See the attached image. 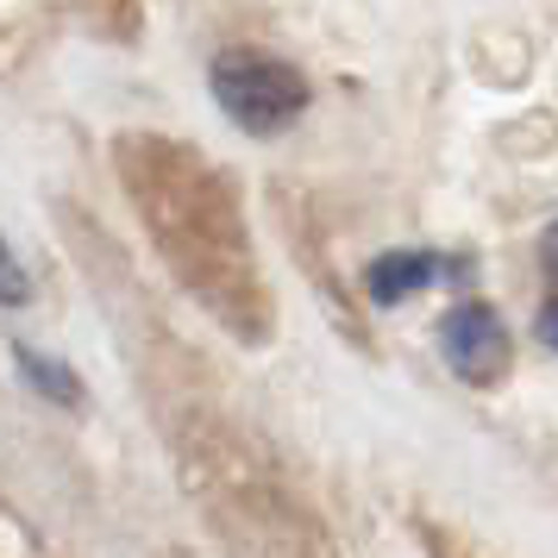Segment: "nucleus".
Masks as SVG:
<instances>
[{
  "label": "nucleus",
  "instance_id": "nucleus-1",
  "mask_svg": "<svg viewBox=\"0 0 558 558\" xmlns=\"http://www.w3.org/2000/svg\"><path fill=\"white\" fill-rule=\"evenodd\" d=\"M126 177L138 189V214L157 232L163 257L177 264V277L214 302L232 320V302H257L264 282H257L252 257H245V227H239V207H232L227 182L207 170L202 157L177 151L163 138H132L126 151Z\"/></svg>",
  "mask_w": 558,
  "mask_h": 558
},
{
  "label": "nucleus",
  "instance_id": "nucleus-2",
  "mask_svg": "<svg viewBox=\"0 0 558 558\" xmlns=\"http://www.w3.org/2000/svg\"><path fill=\"white\" fill-rule=\"evenodd\" d=\"M214 101L239 132L270 138V132H289L307 113V82L302 70H289L277 57L220 51L214 57Z\"/></svg>",
  "mask_w": 558,
  "mask_h": 558
},
{
  "label": "nucleus",
  "instance_id": "nucleus-3",
  "mask_svg": "<svg viewBox=\"0 0 558 558\" xmlns=\"http://www.w3.org/2000/svg\"><path fill=\"white\" fill-rule=\"evenodd\" d=\"M439 352H446L458 383L489 389V383L508 377V327L483 302H458L452 314L439 320Z\"/></svg>",
  "mask_w": 558,
  "mask_h": 558
},
{
  "label": "nucleus",
  "instance_id": "nucleus-4",
  "mask_svg": "<svg viewBox=\"0 0 558 558\" xmlns=\"http://www.w3.org/2000/svg\"><path fill=\"white\" fill-rule=\"evenodd\" d=\"M458 264H446V257H433V252H383L371 270H364V289H371V302L377 307H396L408 302V295H421L427 282L439 277H452Z\"/></svg>",
  "mask_w": 558,
  "mask_h": 558
},
{
  "label": "nucleus",
  "instance_id": "nucleus-5",
  "mask_svg": "<svg viewBox=\"0 0 558 558\" xmlns=\"http://www.w3.org/2000/svg\"><path fill=\"white\" fill-rule=\"evenodd\" d=\"M13 357H20V371H26L32 389H45L51 402H63V408H76V402H82L76 371H63V364H51V357H38L32 345H13Z\"/></svg>",
  "mask_w": 558,
  "mask_h": 558
},
{
  "label": "nucleus",
  "instance_id": "nucleus-6",
  "mask_svg": "<svg viewBox=\"0 0 558 558\" xmlns=\"http://www.w3.org/2000/svg\"><path fill=\"white\" fill-rule=\"evenodd\" d=\"M0 302H7V307H26L32 302V277H26V264L7 252V239H0Z\"/></svg>",
  "mask_w": 558,
  "mask_h": 558
},
{
  "label": "nucleus",
  "instance_id": "nucleus-7",
  "mask_svg": "<svg viewBox=\"0 0 558 558\" xmlns=\"http://www.w3.org/2000/svg\"><path fill=\"white\" fill-rule=\"evenodd\" d=\"M539 339H546V345H553V352H558V302L546 307V314H539Z\"/></svg>",
  "mask_w": 558,
  "mask_h": 558
}]
</instances>
